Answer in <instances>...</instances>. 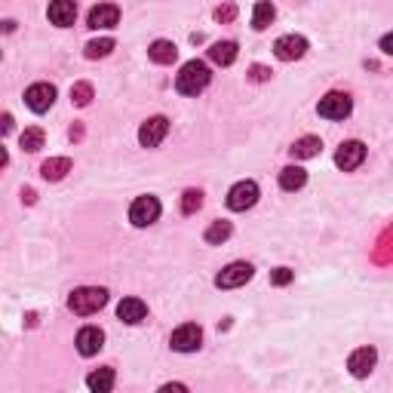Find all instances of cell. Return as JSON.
Here are the masks:
<instances>
[{
    "mask_svg": "<svg viewBox=\"0 0 393 393\" xmlns=\"http://www.w3.org/2000/svg\"><path fill=\"white\" fill-rule=\"evenodd\" d=\"M259 203V184L255 182H237L227 191V209L234 212H246Z\"/></svg>",
    "mask_w": 393,
    "mask_h": 393,
    "instance_id": "cell-5",
    "label": "cell"
},
{
    "mask_svg": "<svg viewBox=\"0 0 393 393\" xmlns=\"http://www.w3.org/2000/svg\"><path fill=\"white\" fill-rule=\"evenodd\" d=\"M249 280H252V264L249 261H234L216 277V286L218 289H237V286H246Z\"/></svg>",
    "mask_w": 393,
    "mask_h": 393,
    "instance_id": "cell-6",
    "label": "cell"
},
{
    "mask_svg": "<svg viewBox=\"0 0 393 393\" xmlns=\"http://www.w3.org/2000/svg\"><path fill=\"white\" fill-rule=\"evenodd\" d=\"M350 111H353V102H350L347 92H329L317 105V114L326 120H344Z\"/></svg>",
    "mask_w": 393,
    "mask_h": 393,
    "instance_id": "cell-3",
    "label": "cell"
},
{
    "mask_svg": "<svg viewBox=\"0 0 393 393\" xmlns=\"http://www.w3.org/2000/svg\"><path fill=\"white\" fill-rule=\"evenodd\" d=\"M102 344H105V332L98 326H83L77 332V350H80V356H96L102 350Z\"/></svg>",
    "mask_w": 393,
    "mask_h": 393,
    "instance_id": "cell-13",
    "label": "cell"
},
{
    "mask_svg": "<svg viewBox=\"0 0 393 393\" xmlns=\"http://www.w3.org/2000/svg\"><path fill=\"white\" fill-rule=\"evenodd\" d=\"M87 387L96 390V393H108V390L114 387V372H111V369H96V372H89Z\"/></svg>",
    "mask_w": 393,
    "mask_h": 393,
    "instance_id": "cell-23",
    "label": "cell"
},
{
    "mask_svg": "<svg viewBox=\"0 0 393 393\" xmlns=\"http://www.w3.org/2000/svg\"><path fill=\"white\" fill-rule=\"evenodd\" d=\"M65 173H71V160H68V157H53V160H46L44 166H40V175H44L46 182H59Z\"/></svg>",
    "mask_w": 393,
    "mask_h": 393,
    "instance_id": "cell-21",
    "label": "cell"
},
{
    "mask_svg": "<svg viewBox=\"0 0 393 393\" xmlns=\"http://www.w3.org/2000/svg\"><path fill=\"white\" fill-rule=\"evenodd\" d=\"M6 132H12V117H10V114H3V135Z\"/></svg>",
    "mask_w": 393,
    "mask_h": 393,
    "instance_id": "cell-33",
    "label": "cell"
},
{
    "mask_svg": "<svg viewBox=\"0 0 393 393\" xmlns=\"http://www.w3.org/2000/svg\"><path fill=\"white\" fill-rule=\"evenodd\" d=\"M200 341H203L200 326L197 323H184L173 332V341H169V344H173V350H178V353H194V350L200 347Z\"/></svg>",
    "mask_w": 393,
    "mask_h": 393,
    "instance_id": "cell-8",
    "label": "cell"
},
{
    "mask_svg": "<svg viewBox=\"0 0 393 393\" xmlns=\"http://www.w3.org/2000/svg\"><path fill=\"white\" fill-rule=\"evenodd\" d=\"M375 363H378L375 347H360V350H353V353H350L347 369H350V375H353V378H366L369 372L375 369Z\"/></svg>",
    "mask_w": 393,
    "mask_h": 393,
    "instance_id": "cell-12",
    "label": "cell"
},
{
    "mask_svg": "<svg viewBox=\"0 0 393 393\" xmlns=\"http://www.w3.org/2000/svg\"><path fill=\"white\" fill-rule=\"evenodd\" d=\"M148 55H151V62H157V65H173L178 59V49H175L173 40H154L151 49H148Z\"/></svg>",
    "mask_w": 393,
    "mask_h": 393,
    "instance_id": "cell-18",
    "label": "cell"
},
{
    "mask_svg": "<svg viewBox=\"0 0 393 393\" xmlns=\"http://www.w3.org/2000/svg\"><path fill=\"white\" fill-rule=\"evenodd\" d=\"M160 218V200L145 194V197H135V203L130 206V221L135 227H148Z\"/></svg>",
    "mask_w": 393,
    "mask_h": 393,
    "instance_id": "cell-4",
    "label": "cell"
},
{
    "mask_svg": "<svg viewBox=\"0 0 393 393\" xmlns=\"http://www.w3.org/2000/svg\"><path fill=\"white\" fill-rule=\"evenodd\" d=\"M307 184V173L302 166H286L280 173V188L283 191H302Z\"/></svg>",
    "mask_w": 393,
    "mask_h": 393,
    "instance_id": "cell-20",
    "label": "cell"
},
{
    "mask_svg": "<svg viewBox=\"0 0 393 393\" xmlns=\"http://www.w3.org/2000/svg\"><path fill=\"white\" fill-rule=\"evenodd\" d=\"M44 130L40 126H28V130L22 132V139H19V145H22V151H28V154H34V151H40L44 148Z\"/></svg>",
    "mask_w": 393,
    "mask_h": 393,
    "instance_id": "cell-24",
    "label": "cell"
},
{
    "mask_svg": "<svg viewBox=\"0 0 393 393\" xmlns=\"http://www.w3.org/2000/svg\"><path fill=\"white\" fill-rule=\"evenodd\" d=\"M71 102L80 105V108H87L92 102V87L89 83H74V89H71Z\"/></svg>",
    "mask_w": 393,
    "mask_h": 393,
    "instance_id": "cell-28",
    "label": "cell"
},
{
    "mask_svg": "<svg viewBox=\"0 0 393 393\" xmlns=\"http://www.w3.org/2000/svg\"><path fill=\"white\" fill-rule=\"evenodd\" d=\"M55 102V87L53 83H34V87L25 89V105L34 114H46Z\"/></svg>",
    "mask_w": 393,
    "mask_h": 393,
    "instance_id": "cell-7",
    "label": "cell"
},
{
    "mask_svg": "<svg viewBox=\"0 0 393 393\" xmlns=\"http://www.w3.org/2000/svg\"><path fill=\"white\" fill-rule=\"evenodd\" d=\"M212 74H209V65L206 62H188L182 71H178L175 77V89L182 92V96H200L206 87H209Z\"/></svg>",
    "mask_w": 393,
    "mask_h": 393,
    "instance_id": "cell-2",
    "label": "cell"
},
{
    "mask_svg": "<svg viewBox=\"0 0 393 393\" xmlns=\"http://www.w3.org/2000/svg\"><path fill=\"white\" fill-rule=\"evenodd\" d=\"M166 132H169V120L166 117L145 120V123H141V130H139V145L141 148H157L163 139H166Z\"/></svg>",
    "mask_w": 393,
    "mask_h": 393,
    "instance_id": "cell-11",
    "label": "cell"
},
{
    "mask_svg": "<svg viewBox=\"0 0 393 393\" xmlns=\"http://www.w3.org/2000/svg\"><path fill=\"white\" fill-rule=\"evenodd\" d=\"M363 160H366V145H363V141H344V145L338 148V154H335V163H338V169H344V173H353L356 166H363Z\"/></svg>",
    "mask_w": 393,
    "mask_h": 393,
    "instance_id": "cell-10",
    "label": "cell"
},
{
    "mask_svg": "<svg viewBox=\"0 0 393 393\" xmlns=\"http://www.w3.org/2000/svg\"><path fill=\"white\" fill-rule=\"evenodd\" d=\"M274 16H277L274 3H268V0H259V3H255V10H252V28H255V31H264V28L274 22Z\"/></svg>",
    "mask_w": 393,
    "mask_h": 393,
    "instance_id": "cell-22",
    "label": "cell"
},
{
    "mask_svg": "<svg viewBox=\"0 0 393 393\" xmlns=\"http://www.w3.org/2000/svg\"><path fill=\"white\" fill-rule=\"evenodd\" d=\"M117 317L123 320V323L135 326V323H141V320L148 317V304L141 302V298H123V302L117 304Z\"/></svg>",
    "mask_w": 393,
    "mask_h": 393,
    "instance_id": "cell-16",
    "label": "cell"
},
{
    "mask_svg": "<svg viewBox=\"0 0 393 393\" xmlns=\"http://www.w3.org/2000/svg\"><path fill=\"white\" fill-rule=\"evenodd\" d=\"M209 59L221 68L234 65V62H237V44H234V40H218V44H212V49H209Z\"/></svg>",
    "mask_w": 393,
    "mask_h": 393,
    "instance_id": "cell-17",
    "label": "cell"
},
{
    "mask_svg": "<svg viewBox=\"0 0 393 393\" xmlns=\"http://www.w3.org/2000/svg\"><path fill=\"white\" fill-rule=\"evenodd\" d=\"M304 53H307V40L298 37V34H283L274 44V55L280 62H298Z\"/></svg>",
    "mask_w": 393,
    "mask_h": 393,
    "instance_id": "cell-9",
    "label": "cell"
},
{
    "mask_svg": "<svg viewBox=\"0 0 393 393\" xmlns=\"http://www.w3.org/2000/svg\"><path fill=\"white\" fill-rule=\"evenodd\" d=\"M111 49H114V40L111 37L89 40V44H87V59H105V55H111Z\"/></svg>",
    "mask_w": 393,
    "mask_h": 393,
    "instance_id": "cell-26",
    "label": "cell"
},
{
    "mask_svg": "<svg viewBox=\"0 0 393 393\" xmlns=\"http://www.w3.org/2000/svg\"><path fill=\"white\" fill-rule=\"evenodd\" d=\"M46 16H49V22L53 25L68 28V25H74V19H77V3L74 0H53L49 10H46Z\"/></svg>",
    "mask_w": 393,
    "mask_h": 393,
    "instance_id": "cell-14",
    "label": "cell"
},
{
    "mask_svg": "<svg viewBox=\"0 0 393 393\" xmlns=\"http://www.w3.org/2000/svg\"><path fill=\"white\" fill-rule=\"evenodd\" d=\"M234 12H237L234 6H225V10H216V19H218V22H231Z\"/></svg>",
    "mask_w": 393,
    "mask_h": 393,
    "instance_id": "cell-31",
    "label": "cell"
},
{
    "mask_svg": "<svg viewBox=\"0 0 393 393\" xmlns=\"http://www.w3.org/2000/svg\"><path fill=\"white\" fill-rule=\"evenodd\" d=\"M320 148H323V141H320L317 135H304V139H298L295 145L289 148V151H292L295 160H311V157L320 154Z\"/></svg>",
    "mask_w": 393,
    "mask_h": 393,
    "instance_id": "cell-19",
    "label": "cell"
},
{
    "mask_svg": "<svg viewBox=\"0 0 393 393\" xmlns=\"http://www.w3.org/2000/svg\"><path fill=\"white\" fill-rule=\"evenodd\" d=\"M381 53H384V55H393V31L381 37Z\"/></svg>",
    "mask_w": 393,
    "mask_h": 393,
    "instance_id": "cell-32",
    "label": "cell"
},
{
    "mask_svg": "<svg viewBox=\"0 0 393 393\" xmlns=\"http://www.w3.org/2000/svg\"><path fill=\"white\" fill-rule=\"evenodd\" d=\"M87 22H89V28H96V31L98 28H114L120 22V10L114 3H98V6H92L89 10Z\"/></svg>",
    "mask_w": 393,
    "mask_h": 393,
    "instance_id": "cell-15",
    "label": "cell"
},
{
    "mask_svg": "<svg viewBox=\"0 0 393 393\" xmlns=\"http://www.w3.org/2000/svg\"><path fill=\"white\" fill-rule=\"evenodd\" d=\"M234 234L231 221H212L209 227H206V243H212V246H221L227 237Z\"/></svg>",
    "mask_w": 393,
    "mask_h": 393,
    "instance_id": "cell-25",
    "label": "cell"
},
{
    "mask_svg": "<svg viewBox=\"0 0 393 393\" xmlns=\"http://www.w3.org/2000/svg\"><path fill=\"white\" fill-rule=\"evenodd\" d=\"M105 304H108V289H102V286H80V289H74L68 298L71 313H77V317L98 313Z\"/></svg>",
    "mask_w": 393,
    "mask_h": 393,
    "instance_id": "cell-1",
    "label": "cell"
},
{
    "mask_svg": "<svg viewBox=\"0 0 393 393\" xmlns=\"http://www.w3.org/2000/svg\"><path fill=\"white\" fill-rule=\"evenodd\" d=\"M249 77H252L255 83H264L270 77V68H264V65H252V71H249Z\"/></svg>",
    "mask_w": 393,
    "mask_h": 393,
    "instance_id": "cell-30",
    "label": "cell"
},
{
    "mask_svg": "<svg viewBox=\"0 0 393 393\" xmlns=\"http://www.w3.org/2000/svg\"><path fill=\"white\" fill-rule=\"evenodd\" d=\"M292 280H295V270H289V268L270 270V283H274V286H289Z\"/></svg>",
    "mask_w": 393,
    "mask_h": 393,
    "instance_id": "cell-29",
    "label": "cell"
},
{
    "mask_svg": "<svg viewBox=\"0 0 393 393\" xmlns=\"http://www.w3.org/2000/svg\"><path fill=\"white\" fill-rule=\"evenodd\" d=\"M200 206H203V194H200L197 188L184 191V197H182V212H184V216H194Z\"/></svg>",
    "mask_w": 393,
    "mask_h": 393,
    "instance_id": "cell-27",
    "label": "cell"
}]
</instances>
